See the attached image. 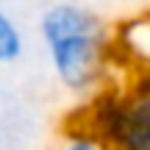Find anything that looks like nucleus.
I'll list each match as a JSON object with an SVG mask.
<instances>
[{"instance_id":"1","label":"nucleus","mask_w":150,"mask_h":150,"mask_svg":"<svg viewBox=\"0 0 150 150\" xmlns=\"http://www.w3.org/2000/svg\"><path fill=\"white\" fill-rule=\"evenodd\" d=\"M56 78L72 95H89L106 67V28L92 11L75 3H56L39 20Z\"/></svg>"},{"instance_id":"2","label":"nucleus","mask_w":150,"mask_h":150,"mask_svg":"<svg viewBox=\"0 0 150 150\" xmlns=\"http://www.w3.org/2000/svg\"><path fill=\"white\" fill-rule=\"evenodd\" d=\"M108 150H150V70L131 92H106L81 125Z\"/></svg>"},{"instance_id":"3","label":"nucleus","mask_w":150,"mask_h":150,"mask_svg":"<svg viewBox=\"0 0 150 150\" xmlns=\"http://www.w3.org/2000/svg\"><path fill=\"white\" fill-rule=\"evenodd\" d=\"M25 50V39H22L20 25L14 22V17H8L0 8V67L14 64Z\"/></svg>"},{"instance_id":"4","label":"nucleus","mask_w":150,"mask_h":150,"mask_svg":"<svg viewBox=\"0 0 150 150\" xmlns=\"http://www.w3.org/2000/svg\"><path fill=\"white\" fill-rule=\"evenodd\" d=\"M59 150H108V147L103 145L95 134H89L86 128H72L70 134L64 136V142H61Z\"/></svg>"},{"instance_id":"5","label":"nucleus","mask_w":150,"mask_h":150,"mask_svg":"<svg viewBox=\"0 0 150 150\" xmlns=\"http://www.w3.org/2000/svg\"><path fill=\"white\" fill-rule=\"evenodd\" d=\"M0 150H3V145H0Z\"/></svg>"}]
</instances>
